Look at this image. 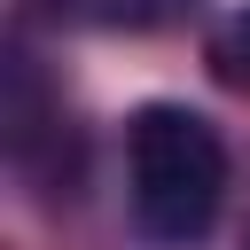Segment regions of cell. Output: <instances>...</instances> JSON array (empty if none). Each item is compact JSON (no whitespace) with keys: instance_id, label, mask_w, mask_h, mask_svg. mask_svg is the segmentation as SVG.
I'll return each mask as SVG.
<instances>
[{"instance_id":"6da1fadb","label":"cell","mask_w":250,"mask_h":250,"mask_svg":"<svg viewBox=\"0 0 250 250\" xmlns=\"http://www.w3.org/2000/svg\"><path fill=\"white\" fill-rule=\"evenodd\" d=\"M125 195H133V227L156 250H188L211 234L219 203H227V141L203 109L188 102H148L125 125Z\"/></svg>"},{"instance_id":"3957f363","label":"cell","mask_w":250,"mask_h":250,"mask_svg":"<svg viewBox=\"0 0 250 250\" xmlns=\"http://www.w3.org/2000/svg\"><path fill=\"white\" fill-rule=\"evenodd\" d=\"M211 70H219V86H242L250 94V8H234L211 31Z\"/></svg>"},{"instance_id":"7a4b0ae2","label":"cell","mask_w":250,"mask_h":250,"mask_svg":"<svg viewBox=\"0 0 250 250\" xmlns=\"http://www.w3.org/2000/svg\"><path fill=\"white\" fill-rule=\"evenodd\" d=\"M70 23H125V31H156V23H180L195 16V0H62Z\"/></svg>"}]
</instances>
